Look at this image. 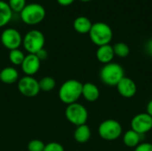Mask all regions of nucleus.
<instances>
[{"label":"nucleus","instance_id":"nucleus-26","mask_svg":"<svg viewBox=\"0 0 152 151\" xmlns=\"http://www.w3.org/2000/svg\"><path fill=\"white\" fill-rule=\"evenodd\" d=\"M134 151H152V144L150 142H141Z\"/></svg>","mask_w":152,"mask_h":151},{"label":"nucleus","instance_id":"nucleus-20","mask_svg":"<svg viewBox=\"0 0 152 151\" xmlns=\"http://www.w3.org/2000/svg\"><path fill=\"white\" fill-rule=\"evenodd\" d=\"M38 83H39L40 91H43V92H51L56 86L55 79L52 77H49V76L42 77L38 81Z\"/></svg>","mask_w":152,"mask_h":151},{"label":"nucleus","instance_id":"nucleus-5","mask_svg":"<svg viewBox=\"0 0 152 151\" xmlns=\"http://www.w3.org/2000/svg\"><path fill=\"white\" fill-rule=\"evenodd\" d=\"M45 38L44 34L37 29L28 31L22 37V45L24 49L31 54H36L38 51L44 48Z\"/></svg>","mask_w":152,"mask_h":151},{"label":"nucleus","instance_id":"nucleus-18","mask_svg":"<svg viewBox=\"0 0 152 151\" xmlns=\"http://www.w3.org/2000/svg\"><path fill=\"white\" fill-rule=\"evenodd\" d=\"M142 134L130 129L126 131L123 136L124 144L128 148H136L142 142Z\"/></svg>","mask_w":152,"mask_h":151},{"label":"nucleus","instance_id":"nucleus-15","mask_svg":"<svg viewBox=\"0 0 152 151\" xmlns=\"http://www.w3.org/2000/svg\"><path fill=\"white\" fill-rule=\"evenodd\" d=\"M82 96L84 97V99L86 101H87L89 102H94L100 97V90L93 83L83 84Z\"/></svg>","mask_w":152,"mask_h":151},{"label":"nucleus","instance_id":"nucleus-19","mask_svg":"<svg viewBox=\"0 0 152 151\" xmlns=\"http://www.w3.org/2000/svg\"><path fill=\"white\" fill-rule=\"evenodd\" d=\"M12 13L8 3L0 0V28L6 26L11 21Z\"/></svg>","mask_w":152,"mask_h":151},{"label":"nucleus","instance_id":"nucleus-11","mask_svg":"<svg viewBox=\"0 0 152 151\" xmlns=\"http://www.w3.org/2000/svg\"><path fill=\"white\" fill-rule=\"evenodd\" d=\"M41 66V61L37 58L36 54L28 53V55H25V58L20 65L22 72L25 74V76L33 77L36 75Z\"/></svg>","mask_w":152,"mask_h":151},{"label":"nucleus","instance_id":"nucleus-6","mask_svg":"<svg viewBox=\"0 0 152 151\" xmlns=\"http://www.w3.org/2000/svg\"><path fill=\"white\" fill-rule=\"evenodd\" d=\"M65 116L70 124L78 126L86 124L88 119V111L84 105L78 102H75L67 105L65 109Z\"/></svg>","mask_w":152,"mask_h":151},{"label":"nucleus","instance_id":"nucleus-3","mask_svg":"<svg viewBox=\"0 0 152 151\" xmlns=\"http://www.w3.org/2000/svg\"><path fill=\"white\" fill-rule=\"evenodd\" d=\"M88 34L91 41L98 47L110 44L113 38V31L110 26L102 21L93 23Z\"/></svg>","mask_w":152,"mask_h":151},{"label":"nucleus","instance_id":"nucleus-24","mask_svg":"<svg viewBox=\"0 0 152 151\" xmlns=\"http://www.w3.org/2000/svg\"><path fill=\"white\" fill-rule=\"evenodd\" d=\"M45 142L38 139L31 140L28 143V151H44L45 150Z\"/></svg>","mask_w":152,"mask_h":151},{"label":"nucleus","instance_id":"nucleus-29","mask_svg":"<svg viewBox=\"0 0 152 151\" xmlns=\"http://www.w3.org/2000/svg\"><path fill=\"white\" fill-rule=\"evenodd\" d=\"M56 1L61 6H69L74 3L75 0H56Z\"/></svg>","mask_w":152,"mask_h":151},{"label":"nucleus","instance_id":"nucleus-8","mask_svg":"<svg viewBox=\"0 0 152 151\" xmlns=\"http://www.w3.org/2000/svg\"><path fill=\"white\" fill-rule=\"evenodd\" d=\"M17 87L20 93L26 97H35L37 96L39 92V83L34 77L24 76L19 79L17 82Z\"/></svg>","mask_w":152,"mask_h":151},{"label":"nucleus","instance_id":"nucleus-9","mask_svg":"<svg viewBox=\"0 0 152 151\" xmlns=\"http://www.w3.org/2000/svg\"><path fill=\"white\" fill-rule=\"evenodd\" d=\"M0 40L2 44L10 51L19 49L22 44V36L20 33L13 28H7L3 30Z\"/></svg>","mask_w":152,"mask_h":151},{"label":"nucleus","instance_id":"nucleus-31","mask_svg":"<svg viewBox=\"0 0 152 151\" xmlns=\"http://www.w3.org/2000/svg\"><path fill=\"white\" fill-rule=\"evenodd\" d=\"M79 1L84 2V3H87V2H91V1H93V0H79Z\"/></svg>","mask_w":152,"mask_h":151},{"label":"nucleus","instance_id":"nucleus-27","mask_svg":"<svg viewBox=\"0 0 152 151\" xmlns=\"http://www.w3.org/2000/svg\"><path fill=\"white\" fill-rule=\"evenodd\" d=\"M36 55H37V58L42 61L46 60V58L48 57V53H47V51H46L45 48H43V49H41L40 51H38V52L36 53Z\"/></svg>","mask_w":152,"mask_h":151},{"label":"nucleus","instance_id":"nucleus-16","mask_svg":"<svg viewBox=\"0 0 152 151\" xmlns=\"http://www.w3.org/2000/svg\"><path fill=\"white\" fill-rule=\"evenodd\" d=\"M93 26L91 20L86 16H78L73 22V28L75 31L79 34H88Z\"/></svg>","mask_w":152,"mask_h":151},{"label":"nucleus","instance_id":"nucleus-4","mask_svg":"<svg viewBox=\"0 0 152 151\" xmlns=\"http://www.w3.org/2000/svg\"><path fill=\"white\" fill-rule=\"evenodd\" d=\"M45 13V9L42 4L31 3L26 4L23 10L20 12V17L27 25H37L44 20Z\"/></svg>","mask_w":152,"mask_h":151},{"label":"nucleus","instance_id":"nucleus-21","mask_svg":"<svg viewBox=\"0 0 152 151\" xmlns=\"http://www.w3.org/2000/svg\"><path fill=\"white\" fill-rule=\"evenodd\" d=\"M24 58L25 54L20 49H14L9 52V61L14 66H20Z\"/></svg>","mask_w":152,"mask_h":151},{"label":"nucleus","instance_id":"nucleus-22","mask_svg":"<svg viewBox=\"0 0 152 151\" xmlns=\"http://www.w3.org/2000/svg\"><path fill=\"white\" fill-rule=\"evenodd\" d=\"M113 50H114L115 56H118L119 58H126L128 56L130 53L129 46L126 43H123V42L115 44L113 45Z\"/></svg>","mask_w":152,"mask_h":151},{"label":"nucleus","instance_id":"nucleus-30","mask_svg":"<svg viewBox=\"0 0 152 151\" xmlns=\"http://www.w3.org/2000/svg\"><path fill=\"white\" fill-rule=\"evenodd\" d=\"M146 113L148 115H150L152 117V100H151L148 104H147V107H146Z\"/></svg>","mask_w":152,"mask_h":151},{"label":"nucleus","instance_id":"nucleus-7","mask_svg":"<svg viewBox=\"0 0 152 151\" xmlns=\"http://www.w3.org/2000/svg\"><path fill=\"white\" fill-rule=\"evenodd\" d=\"M122 125L115 119L102 121L98 127L100 137L105 141H115L122 135Z\"/></svg>","mask_w":152,"mask_h":151},{"label":"nucleus","instance_id":"nucleus-23","mask_svg":"<svg viewBox=\"0 0 152 151\" xmlns=\"http://www.w3.org/2000/svg\"><path fill=\"white\" fill-rule=\"evenodd\" d=\"M9 7L11 8L12 12H20L23 8L26 6V0H9L8 1Z\"/></svg>","mask_w":152,"mask_h":151},{"label":"nucleus","instance_id":"nucleus-14","mask_svg":"<svg viewBox=\"0 0 152 151\" xmlns=\"http://www.w3.org/2000/svg\"><path fill=\"white\" fill-rule=\"evenodd\" d=\"M20 79L19 72L14 67H5L0 71V81L6 85H12Z\"/></svg>","mask_w":152,"mask_h":151},{"label":"nucleus","instance_id":"nucleus-1","mask_svg":"<svg viewBox=\"0 0 152 151\" xmlns=\"http://www.w3.org/2000/svg\"><path fill=\"white\" fill-rule=\"evenodd\" d=\"M82 87L83 84L77 79L65 81L59 88L58 95L60 101L66 105L77 102L82 96Z\"/></svg>","mask_w":152,"mask_h":151},{"label":"nucleus","instance_id":"nucleus-12","mask_svg":"<svg viewBox=\"0 0 152 151\" xmlns=\"http://www.w3.org/2000/svg\"><path fill=\"white\" fill-rule=\"evenodd\" d=\"M118 93L124 98H132L136 94L137 86L133 79L127 77H124L120 82L117 85Z\"/></svg>","mask_w":152,"mask_h":151},{"label":"nucleus","instance_id":"nucleus-10","mask_svg":"<svg viewBox=\"0 0 152 151\" xmlns=\"http://www.w3.org/2000/svg\"><path fill=\"white\" fill-rule=\"evenodd\" d=\"M131 128L139 134L144 135L152 129V117L147 113L135 115L131 121Z\"/></svg>","mask_w":152,"mask_h":151},{"label":"nucleus","instance_id":"nucleus-2","mask_svg":"<svg viewBox=\"0 0 152 151\" xmlns=\"http://www.w3.org/2000/svg\"><path fill=\"white\" fill-rule=\"evenodd\" d=\"M124 77L125 70L123 67L116 62L105 64L100 70L101 81L108 86H117Z\"/></svg>","mask_w":152,"mask_h":151},{"label":"nucleus","instance_id":"nucleus-17","mask_svg":"<svg viewBox=\"0 0 152 151\" xmlns=\"http://www.w3.org/2000/svg\"><path fill=\"white\" fill-rule=\"evenodd\" d=\"M90 138H91V129L86 124L77 126L74 132V139L77 142L86 143L90 140Z\"/></svg>","mask_w":152,"mask_h":151},{"label":"nucleus","instance_id":"nucleus-28","mask_svg":"<svg viewBox=\"0 0 152 151\" xmlns=\"http://www.w3.org/2000/svg\"><path fill=\"white\" fill-rule=\"evenodd\" d=\"M145 50H146L147 53L152 57V38L148 40L147 43L145 44Z\"/></svg>","mask_w":152,"mask_h":151},{"label":"nucleus","instance_id":"nucleus-13","mask_svg":"<svg viewBox=\"0 0 152 151\" xmlns=\"http://www.w3.org/2000/svg\"><path fill=\"white\" fill-rule=\"evenodd\" d=\"M114 57H115V53H114L113 46L110 45V44L99 46L96 51V58L103 65L112 62Z\"/></svg>","mask_w":152,"mask_h":151},{"label":"nucleus","instance_id":"nucleus-25","mask_svg":"<svg viewBox=\"0 0 152 151\" xmlns=\"http://www.w3.org/2000/svg\"><path fill=\"white\" fill-rule=\"evenodd\" d=\"M44 151H65V150H64V147L61 143L52 142L45 144Z\"/></svg>","mask_w":152,"mask_h":151}]
</instances>
